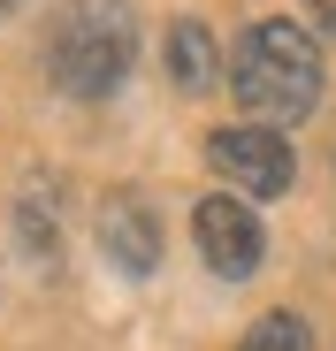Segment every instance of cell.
<instances>
[{"instance_id":"cell-6","label":"cell","mask_w":336,"mask_h":351,"mask_svg":"<svg viewBox=\"0 0 336 351\" xmlns=\"http://www.w3.org/2000/svg\"><path fill=\"white\" fill-rule=\"evenodd\" d=\"M168 77H176L184 92H214V77H221V53H214V31H206L199 16L168 23Z\"/></svg>"},{"instance_id":"cell-3","label":"cell","mask_w":336,"mask_h":351,"mask_svg":"<svg viewBox=\"0 0 336 351\" xmlns=\"http://www.w3.org/2000/svg\"><path fill=\"white\" fill-rule=\"evenodd\" d=\"M206 160L230 176L245 199H283L291 176H298L283 130H267V123H230V130H214V138H206Z\"/></svg>"},{"instance_id":"cell-9","label":"cell","mask_w":336,"mask_h":351,"mask_svg":"<svg viewBox=\"0 0 336 351\" xmlns=\"http://www.w3.org/2000/svg\"><path fill=\"white\" fill-rule=\"evenodd\" d=\"M306 8H313V23H321V31L336 38V0H306Z\"/></svg>"},{"instance_id":"cell-4","label":"cell","mask_w":336,"mask_h":351,"mask_svg":"<svg viewBox=\"0 0 336 351\" xmlns=\"http://www.w3.org/2000/svg\"><path fill=\"white\" fill-rule=\"evenodd\" d=\"M191 237H199V260H206L221 282H245V275L260 267V252H267V229H260V214H252L237 191H206V199L191 206Z\"/></svg>"},{"instance_id":"cell-1","label":"cell","mask_w":336,"mask_h":351,"mask_svg":"<svg viewBox=\"0 0 336 351\" xmlns=\"http://www.w3.org/2000/svg\"><path fill=\"white\" fill-rule=\"evenodd\" d=\"M230 92H237V107L252 114V123H267V130L313 114L321 107V46H313V31L291 23V16L252 23L237 38V53H230Z\"/></svg>"},{"instance_id":"cell-7","label":"cell","mask_w":336,"mask_h":351,"mask_svg":"<svg viewBox=\"0 0 336 351\" xmlns=\"http://www.w3.org/2000/svg\"><path fill=\"white\" fill-rule=\"evenodd\" d=\"M16 245H23L38 267H53V260H62V229H53L46 191H23V206H16Z\"/></svg>"},{"instance_id":"cell-8","label":"cell","mask_w":336,"mask_h":351,"mask_svg":"<svg viewBox=\"0 0 336 351\" xmlns=\"http://www.w3.org/2000/svg\"><path fill=\"white\" fill-rule=\"evenodd\" d=\"M237 351H313V328H306L298 313H260Z\"/></svg>"},{"instance_id":"cell-2","label":"cell","mask_w":336,"mask_h":351,"mask_svg":"<svg viewBox=\"0 0 336 351\" xmlns=\"http://www.w3.org/2000/svg\"><path fill=\"white\" fill-rule=\"evenodd\" d=\"M138 62V16L130 0H62L46 38V69L69 99H107Z\"/></svg>"},{"instance_id":"cell-10","label":"cell","mask_w":336,"mask_h":351,"mask_svg":"<svg viewBox=\"0 0 336 351\" xmlns=\"http://www.w3.org/2000/svg\"><path fill=\"white\" fill-rule=\"evenodd\" d=\"M16 8H23V0H0V16H16Z\"/></svg>"},{"instance_id":"cell-5","label":"cell","mask_w":336,"mask_h":351,"mask_svg":"<svg viewBox=\"0 0 336 351\" xmlns=\"http://www.w3.org/2000/svg\"><path fill=\"white\" fill-rule=\"evenodd\" d=\"M99 252L115 260L123 275H153L160 267V221H153V206L138 191H115L99 206Z\"/></svg>"}]
</instances>
